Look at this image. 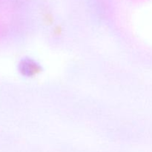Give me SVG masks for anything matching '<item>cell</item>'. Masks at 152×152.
<instances>
[{"label":"cell","instance_id":"6da1fadb","mask_svg":"<svg viewBox=\"0 0 152 152\" xmlns=\"http://www.w3.org/2000/svg\"><path fill=\"white\" fill-rule=\"evenodd\" d=\"M39 71V66L36 64L34 61L26 60L22 64V71L26 75H35Z\"/></svg>","mask_w":152,"mask_h":152}]
</instances>
